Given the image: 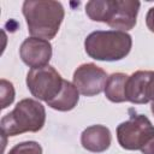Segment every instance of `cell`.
I'll use <instances>...</instances> for the list:
<instances>
[{
    "label": "cell",
    "instance_id": "7a4b0ae2",
    "mask_svg": "<svg viewBox=\"0 0 154 154\" xmlns=\"http://www.w3.org/2000/svg\"><path fill=\"white\" fill-rule=\"evenodd\" d=\"M132 46L129 34L119 30L94 31L84 41L87 54L101 61H116L125 58Z\"/></svg>",
    "mask_w": 154,
    "mask_h": 154
},
{
    "label": "cell",
    "instance_id": "52a82bcc",
    "mask_svg": "<svg viewBox=\"0 0 154 154\" xmlns=\"http://www.w3.org/2000/svg\"><path fill=\"white\" fill-rule=\"evenodd\" d=\"M126 101L147 103L154 100V71H136L128 77L125 85Z\"/></svg>",
    "mask_w": 154,
    "mask_h": 154
},
{
    "label": "cell",
    "instance_id": "d6986e66",
    "mask_svg": "<svg viewBox=\"0 0 154 154\" xmlns=\"http://www.w3.org/2000/svg\"><path fill=\"white\" fill-rule=\"evenodd\" d=\"M153 102H154V100H153Z\"/></svg>",
    "mask_w": 154,
    "mask_h": 154
},
{
    "label": "cell",
    "instance_id": "8fae6325",
    "mask_svg": "<svg viewBox=\"0 0 154 154\" xmlns=\"http://www.w3.org/2000/svg\"><path fill=\"white\" fill-rule=\"evenodd\" d=\"M78 99H79V93L73 85V83L64 79V84L60 93L53 100L47 102V105L53 109L66 112L75 108V106L78 102Z\"/></svg>",
    "mask_w": 154,
    "mask_h": 154
},
{
    "label": "cell",
    "instance_id": "2e32d148",
    "mask_svg": "<svg viewBox=\"0 0 154 154\" xmlns=\"http://www.w3.org/2000/svg\"><path fill=\"white\" fill-rule=\"evenodd\" d=\"M146 24L148 26V29L154 32V7H150L147 16H146Z\"/></svg>",
    "mask_w": 154,
    "mask_h": 154
},
{
    "label": "cell",
    "instance_id": "7c38bea8",
    "mask_svg": "<svg viewBox=\"0 0 154 154\" xmlns=\"http://www.w3.org/2000/svg\"><path fill=\"white\" fill-rule=\"evenodd\" d=\"M128 75L117 72L112 73L106 82L105 85V95L112 102H124L125 97V85L128 81Z\"/></svg>",
    "mask_w": 154,
    "mask_h": 154
},
{
    "label": "cell",
    "instance_id": "9a60e30c",
    "mask_svg": "<svg viewBox=\"0 0 154 154\" xmlns=\"http://www.w3.org/2000/svg\"><path fill=\"white\" fill-rule=\"evenodd\" d=\"M0 93H1V108H6L14 100V88L13 84L6 79L0 81Z\"/></svg>",
    "mask_w": 154,
    "mask_h": 154
},
{
    "label": "cell",
    "instance_id": "ba28073f",
    "mask_svg": "<svg viewBox=\"0 0 154 154\" xmlns=\"http://www.w3.org/2000/svg\"><path fill=\"white\" fill-rule=\"evenodd\" d=\"M19 55L23 63L31 69L46 66L52 57V45L43 38L28 37L20 45Z\"/></svg>",
    "mask_w": 154,
    "mask_h": 154
},
{
    "label": "cell",
    "instance_id": "5bb4252c",
    "mask_svg": "<svg viewBox=\"0 0 154 154\" xmlns=\"http://www.w3.org/2000/svg\"><path fill=\"white\" fill-rule=\"evenodd\" d=\"M7 154H42V148L37 142L26 141L16 144Z\"/></svg>",
    "mask_w": 154,
    "mask_h": 154
},
{
    "label": "cell",
    "instance_id": "e0dca14e",
    "mask_svg": "<svg viewBox=\"0 0 154 154\" xmlns=\"http://www.w3.org/2000/svg\"><path fill=\"white\" fill-rule=\"evenodd\" d=\"M143 154H154V137L141 149Z\"/></svg>",
    "mask_w": 154,
    "mask_h": 154
},
{
    "label": "cell",
    "instance_id": "277c9868",
    "mask_svg": "<svg viewBox=\"0 0 154 154\" xmlns=\"http://www.w3.org/2000/svg\"><path fill=\"white\" fill-rule=\"evenodd\" d=\"M154 137V126L143 114H131L117 128V138L122 148L141 150Z\"/></svg>",
    "mask_w": 154,
    "mask_h": 154
},
{
    "label": "cell",
    "instance_id": "4fadbf2b",
    "mask_svg": "<svg viewBox=\"0 0 154 154\" xmlns=\"http://www.w3.org/2000/svg\"><path fill=\"white\" fill-rule=\"evenodd\" d=\"M114 0H93L85 5V13L91 20L107 23L113 12Z\"/></svg>",
    "mask_w": 154,
    "mask_h": 154
},
{
    "label": "cell",
    "instance_id": "3957f363",
    "mask_svg": "<svg viewBox=\"0 0 154 154\" xmlns=\"http://www.w3.org/2000/svg\"><path fill=\"white\" fill-rule=\"evenodd\" d=\"M46 122L45 107L36 100L23 99L13 111L1 118L0 128L2 136H16L23 132H36Z\"/></svg>",
    "mask_w": 154,
    "mask_h": 154
},
{
    "label": "cell",
    "instance_id": "ac0fdd59",
    "mask_svg": "<svg viewBox=\"0 0 154 154\" xmlns=\"http://www.w3.org/2000/svg\"><path fill=\"white\" fill-rule=\"evenodd\" d=\"M150 109H152V113L154 114V102H152V106H150Z\"/></svg>",
    "mask_w": 154,
    "mask_h": 154
},
{
    "label": "cell",
    "instance_id": "5b68a950",
    "mask_svg": "<svg viewBox=\"0 0 154 154\" xmlns=\"http://www.w3.org/2000/svg\"><path fill=\"white\" fill-rule=\"evenodd\" d=\"M63 84L61 76L49 65L30 69L26 75V85L31 95L46 102H49L60 93Z\"/></svg>",
    "mask_w": 154,
    "mask_h": 154
},
{
    "label": "cell",
    "instance_id": "6da1fadb",
    "mask_svg": "<svg viewBox=\"0 0 154 154\" xmlns=\"http://www.w3.org/2000/svg\"><path fill=\"white\" fill-rule=\"evenodd\" d=\"M23 14L31 37L53 38L64 19V7L52 0H26L23 2Z\"/></svg>",
    "mask_w": 154,
    "mask_h": 154
},
{
    "label": "cell",
    "instance_id": "8992f818",
    "mask_svg": "<svg viewBox=\"0 0 154 154\" xmlns=\"http://www.w3.org/2000/svg\"><path fill=\"white\" fill-rule=\"evenodd\" d=\"M107 73L95 64H82L73 73V85L79 94L94 96L105 90Z\"/></svg>",
    "mask_w": 154,
    "mask_h": 154
},
{
    "label": "cell",
    "instance_id": "9c48e42d",
    "mask_svg": "<svg viewBox=\"0 0 154 154\" xmlns=\"http://www.w3.org/2000/svg\"><path fill=\"white\" fill-rule=\"evenodd\" d=\"M140 8L138 1L132 0H114L113 12L107 24L119 31L130 30L136 24L137 12Z\"/></svg>",
    "mask_w": 154,
    "mask_h": 154
},
{
    "label": "cell",
    "instance_id": "30bf717a",
    "mask_svg": "<svg viewBox=\"0 0 154 154\" xmlns=\"http://www.w3.org/2000/svg\"><path fill=\"white\" fill-rule=\"evenodd\" d=\"M111 131L103 125H91L81 135L82 147L93 153H102L111 144Z\"/></svg>",
    "mask_w": 154,
    "mask_h": 154
}]
</instances>
